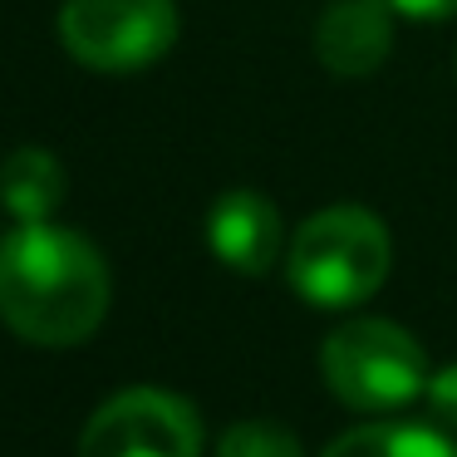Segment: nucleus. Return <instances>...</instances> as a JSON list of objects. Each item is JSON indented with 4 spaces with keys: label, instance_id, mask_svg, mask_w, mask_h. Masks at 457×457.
Segmentation results:
<instances>
[{
    "label": "nucleus",
    "instance_id": "obj_1",
    "mask_svg": "<svg viewBox=\"0 0 457 457\" xmlns=\"http://www.w3.org/2000/svg\"><path fill=\"white\" fill-rule=\"evenodd\" d=\"M109 266L79 231L15 227L0 241V320L30 345H84L109 315Z\"/></svg>",
    "mask_w": 457,
    "mask_h": 457
},
{
    "label": "nucleus",
    "instance_id": "obj_2",
    "mask_svg": "<svg viewBox=\"0 0 457 457\" xmlns=\"http://www.w3.org/2000/svg\"><path fill=\"white\" fill-rule=\"evenodd\" d=\"M394 266L388 227L369 207H325L295 227L286 246V280L305 305H364Z\"/></svg>",
    "mask_w": 457,
    "mask_h": 457
},
{
    "label": "nucleus",
    "instance_id": "obj_3",
    "mask_svg": "<svg viewBox=\"0 0 457 457\" xmlns=\"http://www.w3.org/2000/svg\"><path fill=\"white\" fill-rule=\"evenodd\" d=\"M320 374L354 413H398L423 398L428 354L394 320H349L320 345Z\"/></svg>",
    "mask_w": 457,
    "mask_h": 457
},
{
    "label": "nucleus",
    "instance_id": "obj_4",
    "mask_svg": "<svg viewBox=\"0 0 457 457\" xmlns=\"http://www.w3.org/2000/svg\"><path fill=\"white\" fill-rule=\"evenodd\" d=\"M60 40L89 70L129 74L172 50L178 11L172 0H64Z\"/></svg>",
    "mask_w": 457,
    "mask_h": 457
},
{
    "label": "nucleus",
    "instance_id": "obj_5",
    "mask_svg": "<svg viewBox=\"0 0 457 457\" xmlns=\"http://www.w3.org/2000/svg\"><path fill=\"white\" fill-rule=\"evenodd\" d=\"M79 457H202V418L168 388H123L84 423Z\"/></svg>",
    "mask_w": 457,
    "mask_h": 457
},
{
    "label": "nucleus",
    "instance_id": "obj_6",
    "mask_svg": "<svg viewBox=\"0 0 457 457\" xmlns=\"http://www.w3.org/2000/svg\"><path fill=\"white\" fill-rule=\"evenodd\" d=\"M207 246L237 276H266L286 251V231H280V212L270 197L251 187L221 192L207 212Z\"/></svg>",
    "mask_w": 457,
    "mask_h": 457
},
{
    "label": "nucleus",
    "instance_id": "obj_7",
    "mask_svg": "<svg viewBox=\"0 0 457 457\" xmlns=\"http://www.w3.org/2000/svg\"><path fill=\"white\" fill-rule=\"evenodd\" d=\"M394 11L378 0H335L315 25V54L335 79H364L388 60Z\"/></svg>",
    "mask_w": 457,
    "mask_h": 457
},
{
    "label": "nucleus",
    "instance_id": "obj_8",
    "mask_svg": "<svg viewBox=\"0 0 457 457\" xmlns=\"http://www.w3.org/2000/svg\"><path fill=\"white\" fill-rule=\"evenodd\" d=\"M0 202L11 207V217L21 227L50 221L54 207L64 202V168L54 153L45 148H15L0 162Z\"/></svg>",
    "mask_w": 457,
    "mask_h": 457
},
{
    "label": "nucleus",
    "instance_id": "obj_9",
    "mask_svg": "<svg viewBox=\"0 0 457 457\" xmlns=\"http://www.w3.org/2000/svg\"><path fill=\"white\" fill-rule=\"evenodd\" d=\"M320 457H457V443L433 423L384 418V423H364V428L339 433Z\"/></svg>",
    "mask_w": 457,
    "mask_h": 457
},
{
    "label": "nucleus",
    "instance_id": "obj_10",
    "mask_svg": "<svg viewBox=\"0 0 457 457\" xmlns=\"http://www.w3.org/2000/svg\"><path fill=\"white\" fill-rule=\"evenodd\" d=\"M217 457H305L300 437L270 418H241L221 433Z\"/></svg>",
    "mask_w": 457,
    "mask_h": 457
},
{
    "label": "nucleus",
    "instance_id": "obj_11",
    "mask_svg": "<svg viewBox=\"0 0 457 457\" xmlns=\"http://www.w3.org/2000/svg\"><path fill=\"white\" fill-rule=\"evenodd\" d=\"M428 408H433V418L443 428H457V364L437 369V374H428V388H423Z\"/></svg>",
    "mask_w": 457,
    "mask_h": 457
},
{
    "label": "nucleus",
    "instance_id": "obj_12",
    "mask_svg": "<svg viewBox=\"0 0 457 457\" xmlns=\"http://www.w3.org/2000/svg\"><path fill=\"white\" fill-rule=\"evenodd\" d=\"M378 5H388L403 21H447V15H457V0H378Z\"/></svg>",
    "mask_w": 457,
    "mask_h": 457
}]
</instances>
